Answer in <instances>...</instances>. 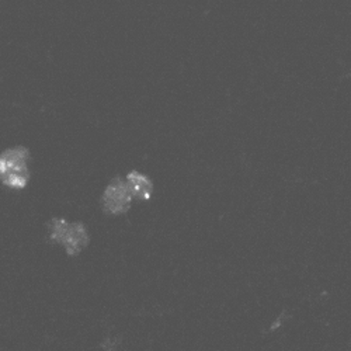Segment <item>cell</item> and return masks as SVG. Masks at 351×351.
Segmentation results:
<instances>
[{
  "instance_id": "6da1fadb",
  "label": "cell",
  "mask_w": 351,
  "mask_h": 351,
  "mask_svg": "<svg viewBox=\"0 0 351 351\" xmlns=\"http://www.w3.org/2000/svg\"><path fill=\"white\" fill-rule=\"evenodd\" d=\"M27 151L23 148L10 149L0 158V179L10 187L21 189L28 180Z\"/></svg>"
},
{
  "instance_id": "7a4b0ae2",
  "label": "cell",
  "mask_w": 351,
  "mask_h": 351,
  "mask_svg": "<svg viewBox=\"0 0 351 351\" xmlns=\"http://www.w3.org/2000/svg\"><path fill=\"white\" fill-rule=\"evenodd\" d=\"M52 238L62 242L69 253H75L86 243V232L82 225H68L65 222H56L52 230Z\"/></svg>"
},
{
  "instance_id": "3957f363",
  "label": "cell",
  "mask_w": 351,
  "mask_h": 351,
  "mask_svg": "<svg viewBox=\"0 0 351 351\" xmlns=\"http://www.w3.org/2000/svg\"><path fill=\"white\" fill-rule=\"evenodd\" d=\"M130 187L128 183L124 184L120 180L114 182L104 194V207L110 213H123L130 206Z\"/></svg>"
},
{
  "instance_id": "277c9868",
  "label": "cell",
  "mask_w": 351,
  "mask_h": 351,
  "mask_svg": "<svg viewBox=\"0 0 351 351\" xmlns=\"http://www.w3.org/2000/svg\"><path fill=\"white\" fill-rule=\"evenodd\" d=\"M128 187L132 193H135L141 198H148L152 191V184L151 182L145 178V176H141L138 173L130 174L128 178Z\"/></svg>"
}]
</instances>
